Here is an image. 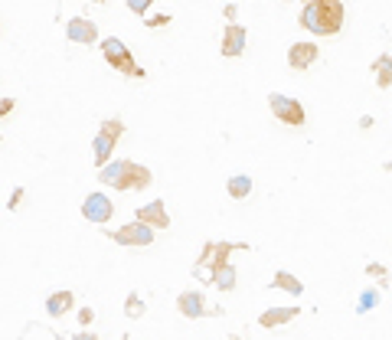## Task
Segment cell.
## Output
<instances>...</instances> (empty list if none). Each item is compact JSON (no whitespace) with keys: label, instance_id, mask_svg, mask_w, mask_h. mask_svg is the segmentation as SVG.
Returning <instances> with one entry per match:
<instances>
[{"label":"cell","instance_id":"obj_1","mask_svg":"<svg viewBox=\"0 0 392 340\" xmlns=\"http://www.w3.org/2000/svg\"><path fill=\"white\" fill-rule=\"evenodd\" d=\"M343 3L340 0H311L304 3V10L297 13V23L304 26L314 37H333L343 30Z\"/></svg>","mask_w":392,"mask_h":340},{"label":"cell","instance_id":"obj_2","mask_svg":"<svg viewBox=\"0 0 392 340\" xmlns=\"http://www.w3.org/2000/svg\"><path fill=\"white\" fill-rule=\"evenodd\" d=\"M98 180L105 183V187H115V190H147L150 187V180L154 174L147 170V167L135 164V161H108L105 167H98Z\"/></svg>","mask_w":392,"mask_h":340},{"label":"cell","instance_id":"obj_3","mask_svg":"<svg viewBox=\"0 0 392 340\" xmlns=\"http://www.w3.org/2000/svg\"><path fill=\"white\" fill-rule=\"evenodd\" d=\"M101 56H105V63L111 69H118V72H124V76H131V79H144V69L135 63V56L128 52L124 39H118V37L101 39Z\"/></svg>","mask_w":392,"mask_h":340},{"label":"cell","instance_id":"obj_4","mask_svg":"<svg viewBox=\"0 0 392 340\" xmlns=\"http://www.w3.org/2000/svg\"><path fill=\"white\" fill-rule=\"evenodd\" d=\"M121 134H124L121 118H105V121H101L95 141H92V161H95V167L108 164L111 151H115V144H118V138H121Z\"/></svg>","mask_w":392,"mask_h":340},{"label":"cell","instance_id":"obj_5","mask_svg":"<svg viewBox=\"0 0 392 340\" xmlns=\"http://www.w3.org/2000/svg\"><path fill=\"white\" fill-rule=\"evenodd\" d=\"M233 249H235L233 242H209L206 249H203V255H199V262H196V278L213 281L222 265H229V252Z\"/></svg>","mask_w":392,"mask_h":340},{"label":"cell","instance_id":"obj_6","mask_svg":"<svg viewBox=\"0 0 392 340\" xmlns=\"http://www.w3.org/2000/svg\"><path fill=\"white\" fill-rule=\"evenodd\" d=\"M268 108H271V114H275L282 125L301 128L307 121V118H304V105H301L297 99H291V95H282V92H271V95H268Z\"/></svg>","mask_w":392,"mask_h":340},{"label":"cell","instance_id":"obj_7","mask_svg":"<svg viewBox=\"0 0 392 340\" xmlns=\"http://www.w3.org/2000/svg\"><path fill=\"white\" fill-rule=\"evenodd\" d=\"M108 236L118 242V246H128V249H144V246L154 242V229L147 226V223H141V219H135V223H124V226H118L115 232H108Z\"/></svg>","mask_w":392,"mask_h":340},{"label":"cell","instance_id":"obj_8","mask_svg":"<svg viewBox=\"0 0 392 340\" xmlns=\"http://www.w3.org/2000/svg\"><path fill=\"white\" fill-rule=\"evenodd\" d=\"M82 216H86L88 223H111L115 203H111V197H105V193H88L86 200H82Z\"/></svg>","mask_w":392,"mask_h":340},{"label":"cell","instance_id":"obj_9","mask_svg":"<svg viewBox=\"0 0 392 340\" xmlns=\"http://www.w3.org/2000/svg\"><path fill=\"white\" fill-rule=\"evenodd\" d=\"M245 43H248V30L242 23H229L222 30V39H219V52L226 59H235L245 52Z\"/></svg>","mask_w":392,"mask_h":340},{"label":"cell","instance_id":"obj_10","mask_svg":"<svg viewBox=\"0 0 392 340\" xmlns=\"http://www.w3.org/2000/svg\"><path fill=\"white\" fill-rule=\"evenodd\" d=\"M317 56H320L317 43H311V39H297V43H291V50H288V66L301 72V69L317 63Z\"/></svg>","mask_w":392,"mask_h":340},{"label":"cell","instance_id":"obj_11","mask_svg":"<svg viewBox=\"0 0 392 340\" xmlns=\"http://www.w3.org/2000/svg\"><path fill=\"white\" fill-rule=\"evenodd\" d=\"M135 219L147 223L150 229H167V226H170V216H167V203L160 200V197H157V200H150V203H144V206H137Z\"/></svg>","mask_w":392,"mask_h":340},{"label":"cell","instance_id":"obj_12","mask_svg":"<svg viewBox=\"0 0 392 340\" xmlns=\"http://www.w3.org/2000/svg\"><path fill=\"white\" fill-rule=\"evenodd\" d=\"M177 308H180L184 317H206V314H216V311H219V308H209L206 294H199V291H184V294L177 298Z\"/></svg>","mask_w":392,"mask_h":340},{"label":"cell","instance_id":"obj_13","mask_svg":"<svg viewBox=\"0 0 392 340\" xmlns=\"http://www.w3.org/2000/svg\"><path fill=\"white\" fill-rule=\"evenodd\" d=\"M66 37L72 39V43H95L98 26H95V20H88V17H69V20H66Z\"/></svg>","mask_w":392,"mask_h":340},{"label":"cell","instance_id":"obj_14","mask_svg":"<svg viewBox=\"0 0 392 340\" xmlns=\"http://www.w3.org/2000/svg\"><path fill=\"white\" fill-rule=\"evenodd\" d=\"M297 314H301V308H297V304H291V308H268L265 314L258 317V324H262V328H268V330H275V328H284V324L294 321Z\"/></svg>","mask_w":392,"mask_h":340},{"label":"cell","instance_id":"obj_15","mask_svg":"<svg viewBox=\"0 0 392 340\" xmlns=\"http://www.w3.org/2000/svg\"><path fill=\"white\" fill-rule=\"evenodd\" d=\"M72 304H75L72 291H52V294L46 298V314L49 317H62V314L72 311Z\"/></svg>","mask_w":392,"mask_h":340},{"label":"cell","instance_id":"obj_16","mask_svg":"<svg viewBox=\"0 0 392 340\" xmlns=\"http://www.w3.org/2000/svg\"><path fill=\"white\" fill-rule=\"evenodd\" d=\"M271 288H275V291H288L291 298H301V294H304L301 278H294L291 272H275V278H271Z\"/></svg>","mask_w":392,"mask_h":340},{"label":"cell","instance_id":"obj_17","mask_svg":"<svg viewBox=\"0 0 392 340\" xmlns=\"http://www.w3.org/2000/svg\"><path fill=\"white\" fill-rule=\"evenodd\" d=\"M226 190H229L233 200H248V197H252V177L248 174H233L229 180H226Z\"/></svg>","mask_w":392,"mask_h":340},{"label":"cell","instance_id":"obj_18","mask_svg":"<svg viewBox=\"0 0 392 340\" xmlns=\"http://www.w3.org/2000/svg\"><path fill=\"white\" fill-rule=\"evenodd\" d=\"M373 76H376L380 88H389L392 86V52H386V56H380V59L373 63Z\"/></svg>","mask_w":392,"mask_h":340},{"label":"cell","instance_id":"obj_19","mask_svg":"<svg viewBox=\"0 0 392 340\" xmlns=\"http://www.w3.org/2000/svg\"><path fill=\"white\" fill-rule=\"evenodd\" d=\"M213 285L219 291H233L235 288V268L233 265H222L219 272H216V278H213Z\"/></svg>","mask_w":392,"mask_h":340},{"label":"cell","instance_id":"obj_20","mask_svg":"<svg viewBox=\"0 0 392 340\" xmlns=\"http://www.w3.org/2000/svg\"><path fill=\"white\" fill-rule=\"evenodd\" d=\"M380 304V291L376 288H366L363 294H360V304H356V314H366V311H373Z\"/></svg>","mask_w":392,"mask_h":340},{"label":"cell","instance_id":"obj_21","mask_svg":"<svg viewBox=\"0 0 392 340\" xmlns=\"http://www.w3.org/2000/svg\"><path fill=\"white\" fill-rule=\"evenodd\" d=\"M124 314H128V317H141V314H144V301L137 298L135 291L128 294V304H124Z\"/></svg>","mask_w":392,"mask_h":340},{"label":"cell","instance_id":"obj_22","mask_svg":"<svg viewBox=\"0 0 392 340\" xmlns=\"http://www.w3.org/2000/svg\"><path fill=\"white\" fill-rule=\"evenodd\" d=\"M150 3H154V0H128V7H131V13H137V17H144Z\"/></svg>","mask_w":392,"mask_h":340},{"label":"cell","instance_id":"obj_23","mask_svg":"<svg viewBox=\"0 0 392 340\" xmlns=\"http://www.w3.org/2000/svg\"><path fill=\"white\" fill-rule=\"evenodd\" d=\"M366 275H373V278H380V281H386V265L369 262V265H366Z\"/></svg>","mask_w":392,"mask_h":340},{"label":"cell","instance_id":"obj_24","mask_svg":"<svg viewBox=\"0 0 392 340\" xmlns=\"http://www.w3.org/2000/svg\"><path fill=\"white\" fill-rule=\"evenodd\" d=\"M92 308H82V311H79V324H82V328H86V324H92Z\"/></svg>","mask_w":392,"mask_h":340},{"label":"cell","instance_id":"obj_25","mask_svg":"<svg viewBox=\"0 0 392 340\" xmlns=\"http://www.w3.org/2000/svg\"><path fill=\"white\" fill-rule=\"evenodd\" d=\"M13 112V99H0V118H7Z\"/></svg>","mask_w":392,"mask_h":340},{"label":"cell","instance_id":"obj_26","mask_svg":"<svg viewBox=\"0 0 392 340\" xmlns=\"http://www.w3.org/2000/svg\"><path fill=\"white\" fill-rule=\"evenodd\" d=\"M164 23H170V13H164V17H150V20H147V26H164Z\"/></svg>","mask_w":392,"mask_h":340},{"label":"cell","instance_id":"obj_27","mask_svg":"<svg viewBox=\"0 0 392 340\" xmlns=\"http://www.w3.org/2000/svg\"><path fill=\"white\" fill-rule=\"evenodd\" d=\"M20 197H23V190H13V197H10V203H7V206H10V210H17V206H20Z\"/></svg>","mask_w":392,"mask_h":340},{"label":"cell","instance_id":"obj_28","mask_svg":"<svg viewBox=\"0 0 392 340\" xmlns=\"http://www.w3.org/2000/svg\"><path fill=\"white\" fill-rule=\"evenodd\" d=\"M72 340H98V337H95V334H88V330H82V334H75Z\"/></svg>","mask_w":392,"mask_h":340},{"label":"cell","instance_id":"obj_29","mask_svg":"<svg viewBox=\"0 0 392 340\" xmlns=\"http://www.w3.org/2000/svg\"><path fill=\"white\" fill-rule=\"evenodd\" d=\"M95 3H101V0H95Z\"/></svg>","mask_w":392,"mask_h":340},{"label":"cell","instance_id":"obj_30","mask_svg":"<svg viewBox=\"0 0 392 340\" xmlns=\"http://www.w3.org/2000/svg\"><path fill=\"white\" fill-rule=\"evenodd\" d=\"M307 3H311V0H307Z\"/></svg>","mask_w":392,"mask_h":340}]
</instances>
